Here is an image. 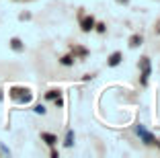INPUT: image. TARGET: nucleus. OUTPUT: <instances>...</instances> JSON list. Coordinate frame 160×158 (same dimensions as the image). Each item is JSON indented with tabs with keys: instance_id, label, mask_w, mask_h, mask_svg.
I'll return each mask as SVG.
<instances>
[{
	"instance_id": "1",
	"label": "nucleus",
	"mask_w": 160,
	"mask_h": 158,
	"mask_svg": "<svg viewBox=\"0 0 160 158\" xmlns=\"http://www.w3.org/2000/svg\"><path fill=\"white\" fill-rule=\"evenodd\" d=\"M10 99L17 101V103H31L33 93L29 89H25V86H12V89H10Z\"/></svg>"
},
{
	"instance_id": "2",
	"label": "nucleus",
	"mask_w": 160,
	"mask_h": 158,
	"mask_svg": "<svg viewBox=\"0 0 160 158\" xmlns=\"http://www.w3.org/2000/svg\"><path fill=\"white\" fill-rule=\"evenodd\" d=\"M136 131H138V135L142 138V142L144 144H148V146H152V144H156V140H154V135L150 134V131L146 130L144 125H136Z\"/></svg>"
},
{
	"instance_id": "3",
	"label": "nucleus",
	"mask_w": 160,
	"mask_h": 158,
	"mask_svg": "<svg viewBox=\"0 0 160 158\" xmlns=\"http://www.w3.org/2000/svg\"><path fill=\"white\" fill-rule=\"evenodd\" d=\"M140 66H142V84H148V78H150V72H152L150 60H148V58H142Z\"/></svg>"
},
{
	"instance_id": "4",
	"label": "nucleus",
	"mask_w": 160,
	"mask_h": 158,
	"mask_svg": "<svg viewBox=\"0 0 160 158\" xmlns=\"http://www.w3.org/2000/svg\"><path fill=\"white\" fill-rule=\"evenodd\" d=\"M121 51H113V54H111V56H109V62H107V64L109 66H111V68H115V66H119V64H121Z\"/></svg>"
},
{
	"instance_id": "5",
	"label": "nucleus",
	"mask_w": 160,
	"mask_h": 158,
	"mask_svg": "<svg viewBox=\"0 0 160 158\" xmlns=\"http://www.w3.org/2000/svg\"><path fill=\"white\" fill-rule=\"evenodd\" d=\"M80 27H82V31H84V33H88L90 29H94V19H92V17H84L82 23H80Z\"/></svg>"
},
{
	"instance_id": "6",
	"label": "nucleus",
	"mask_w": 160,
	"mask_h": 158,
	"mask_svg": "<svg viewBox=\"0 0 160 158\" xmlns=\"http://www.w3.org/2000/svg\"><path fill=\"white\" fill-rule=\"evenodd\" d=\"M41 140L45 142L47 146H53V144L58 142V138H56V135H53V134H47V131H45V134H41Z\"/></svg>"
},
{
	"instance_id": "7",
	"label": "nucleus",
	"mask_w": 160,
	"mask_h": 158,
	"mask_svg": "<svg viewBox=\"0 0 160 158\" xmlns=\"http://www.w3.org/2000/svg\"><path fill=\"white\" fill-rule=\"evenodd\" d=\"M10 49H14V51H23V41H21L19 37H12V39H10Z\"/></svg>"
},
{
	"instance_id": "8",
	"label": "nucleus",
	"mask_w": 160,
	"mask_h": 158,
	"mask_svg": "<svg viewBox=\"0 0 160 158\" xmlns=\"http://www.w3.org/2000/svg\"><path fill=\"white\" fill-rule=\"evenodd\" d=\"M58 97H60V90H47V93H45V99H47V101H56Z\"/></svg>"
},
{
	"instance_id": "9",
	"label": "nucleus",
	"mask_w": 160,
	"mask_h": 158,
	"mask_svg": "<svg viewBox=\"0 0 160 158\" xmlns=\"http://www.w3.org/2000/svg\"><path fill=\"white\" fill-rule=\"evenodd\" d=\"M64 144H66L68 148L74 144V131H72V130H68V134H66V142H64Z\"/></svg>"
},
{
	"instance_id": "10",
	"label": "nucleus",
	"mask_w": 160,
	"mask_h": 158,
	"mask_svg": "<svg viewBox=\"0 0 160 158\" xmlns=\"http://www.w3.org/2000/svg\"><path fill=\"white\" fill-rule=\"evenodd\" d=\"M140 43H142V37H140V35H133V37L129 39V45H132V47H138Z\"/></svg>"
},
{
	"instance_id": "11",
	"label": "nucleus",
	"mask_w": 160,
	"mask_h": 158,
	"mask_svg": "<svg viewBox=\"0 0 160 158\" xmlns=\"http://www.w3.org/2000/svg\"><path fill=\"white\" fill-rule=\"evenodd\" d=\"M60 62H62L64 66H72V64H74V58H72V56H64Z\"/></svg>"
},
{
	"instance_id": "12",
	"label": "nucleus",
	"mask_w": 160,
	"mask_h": 158,
	"mask_svg": "<svg viewBox=\"0 0 160 158\" xmlns=\"http://www.w3.org/2000/svg\"><path fill=\"white\" fill-rule=\"evenodd\" d=\"M76 54V56H86V54H88V51L84 49V47H74V49H72Z\"/></svg>"
},
{
	"instance_id": "13",
	"label": "nucleus",
	"mask_w": 160,
	"mask_h": 158,
	"mask_svg": "<svg viewBox=\"0 0 160 158\" xmlns=\"http://www.w3.org/2000/svg\"><path fill=\"white\" fill-rule=\"evenodd\" d=\"M33 111L37 113V115H43V113H45V107H43V105H35V107H33Z\"/></svg>"
},
{
	"instance_id": "14",
	"label": "nucleus",
	"mask_w": 160,
	"mask_h": 158,
	"mask_svg": "<svg viewBox=\"0 0 160 158\" xmlns=\"http://www.w3.org/2000/svg\"><path fill=\"white\" fill-rule=\"evenodd\" d=\"M94 27H97V31H99V33H105V25L103 23H99V25L94 23Z\"/></svg>"
},
{
	"instance_id": "15",
	"label": "nucleus",
	"mask_w": 160,
	"mask_h": 158,
	"mask_svg": "<svg viewBox=\"0 0 160 158\" xmlns=\"http://www.w3.org/2000/svg\"><path fill=\"white\" fill-rule=\"evenodd\" d=\"M119 2H127V0H119Z\"/></svg>"
}]
</instances>
